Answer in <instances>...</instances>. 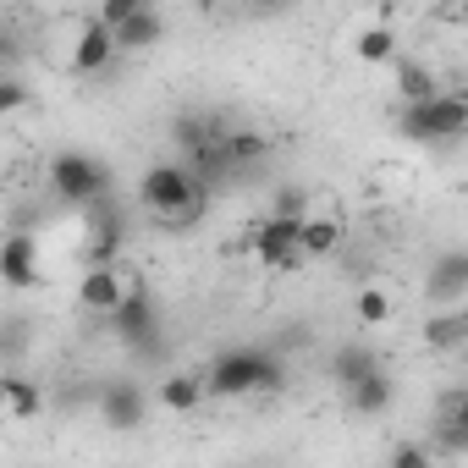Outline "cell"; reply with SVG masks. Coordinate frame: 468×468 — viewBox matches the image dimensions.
Segmentation results:
<instances>
[{"label":"cell","mask_w":468,"mask_h":468,"mask_svg":"<svg viewBox=\"0 0 468 468\" xmlns=\"http://www.w3.org/2000/svg\"><path fill=\"white\" fill-rule=\"evenodd\" d=\"M204 380V397H276L287 386V358L276 347H226L209 358V369L198 375Z\"/></svg>","instance_id":"1"},{"label":"cell","mask_w":468,"mask_h":468,"mask_svg":"<svg viewBox=\"0 0 468 468\" xmlns=\"http://www.w3.org/2000/svg\"><path fill=\"white\" fill-rule=\"evenodd\" d=\"M204 198H209V187H204L187 165H176V160H154V165L144 171V182H138V204L154 209L165 226H187V220H198Z\"/></svg>","instance_id":"2"},{"label":"cell","mask_w":468,"mask_h":468,"mask_svg":"<svg viewBox=\"0 0 468 468\" xmlns=\"http://www.w3.org/2000/svg\"><path fill=\"white\" fill-rule=\"evenodd\" d=\"M397 133H402L408 144H424V149L457 144V138L468 133V100L452 94V89H435V94H424V100H402Z\"/></svg>","instance_id":"3"},{"label":"cell","mask_w":468,"mask_h":468,"mask_svg":"<svg viewBox=\"0 0 468 468\" xmlns=\"http://www.w3.org/2000/svg\"><path fill=\"white\" fill-rule=\"evenodd\" d=\"M50 193H56L61 204H72V209H94V204H105V193H111V171H105L94 154L67 149V154L50 160Z\"/></svg>","instance_id":"4"},{"label":"cell","mask_w":468,"mask_h":468,"mask_svg":"<svg viewBox=\"0 0 468 468\" xmlns=\"http://www.w3.org/2000/svg\"><path fill=\"white\" fill-rule=\"evenodd\" d=\"M105 325H111V336H116L122 347H133V353H160V309H154V298H149L144 282H133V287L122 292V303L105 314Z\"/></svg>","instance_id":"5"},{"label":"cell","mask_w":468,"mask_h":468,"mask_svg":"<svg viewBox=\"0 0 468 468\" xmlns=\"http://www.w3.org/2000/svg\"><path fill=\"white\" fill-rule=\"evenodd\" d=\"M298 220L303 215H276V209H265L254 226H249V254L265 265V271H292V265H303V249H298Z\"/></svg>","instance_id":"6"},{"label":"cell","mask_w":468,"mask_h":468,"mask_svg":"<svg viewBox=\"0 0 468 468\" xmlns=\"http://www.w3.org/2000/svg\"><path fill=\"white\" fill-rule=\"evenodd\" d=\"M0 282H6L12 292H34V287H45V265H39L34 231H12V238H0Z\"/></svg>","instance_id":"7"},{"label":"cell","mask_w":468,"mask_h":468,"mask_svg":"<svg viewBox=\"0 0 468 468\" xmlns=\"http://www.w3.org/2000/svg\"><path fill=\"white\" fill-rule=\"evenodd\" d=\"M127 287H133V276H127L116 260H105V265H89V271H83V282H78V303H83L89 314H111V309L122 303Z\"/></svg>","instance_id":"8"},{"label":"cell","mask_w":468,"mask_h":468,"mask_svg":"<svg viewBox=\"0 0 468 468\" xmlns=\"http://www.w3.org/2000/svg\"><path fill=\"white\" fill-rule=\"evenodd\" d=\"M463 292H468V254L463 249L435 254V265L424 271V298L441 309V303H463Z\"/></svg>","instance_id":"9"},{"label":"cell","mask_w":468,"mask_h":468,"mask_svg":"<svg viewBox=\"0 0 468 468\" xmlns=\"http://www.w3.org/2000/svg\"><path fill=\"white\" fill-rule=\"evenodd\" d=\"M430 452H441V457H463V452H468V391H463V386L441 397V413H435V441H430Z\"/></svg>","instance_id":"10"},{"label":"cell","mask_w":468,"mask_h":468,"mask_svg":"<svg viewBox=\"0 0 468 468\" xmlns=\"http://www.w3.org/2000/svg\"><path fill=\"white\" fill-rule=\"evenodd\" d=\"M111 61H116V39H111V28H105L100 17H83V23H78V45H72V72L94 78V72H105Z\"/></svg>","instance_id":"11"},{"label":"cell","mask_w":468,"mask_h":468,"mask_svg":"<svg viewBox=\"0 0 468 468\" xmlns=\"http://www.w3.org/2000/svg\"><path fill=\"white\" fill-rule=\"evenodd\" d=\"M100 413H105L111 430H138L144 413H149V397H144L133 380H111V386L100 391Z\"/></svg>","instance_id":"12"},{"label":"cell","mask_w":468,"mask_h":468,"mask_svg":"<svg viewBox=\"0 0 468 468\" xmlns=\"http://www.w3.org/2000/svg\"><path fill=\"white\" fill-rule=\"evenodd\" d=\"M463 342H468V314H463V303H441V314L424 320V347H430V353H463Z\"/></svg>","instance_id":"13"},{"label":"cell","mask_w":468,"mask_h":468,"mask_svg":"<svg viewBox=\"0 0 468 468\" xmlns=\"http://www.w3.org/2000/svg\"><path fill=\"white\" fill-rule=\"evenodd\" d=\"M298 249H303V260H331L342 249V220L336 215H303L298 220Z\"/></svg>","instance_id":"14"},{"label":"cell","mask_w":468,"mask_h":468,"mask_svg":"<svg viewBox=\"0 0 468 468\" xmlns=\"http://www.w3.org/2000/svg\"><path fill=\"white\" fill-rule=\"evenodd\" d=\"M111 39H116V50H149V45H160V39H165V17H160V6L133 12L127 23L111 28Z\"/></svg>","instance_id":"15"},{"label":"cell","mask_w":468,"mask_h":468,"mask_svg":"<svg viewBox=\"0 0 468 468\" xmlns=\"http://www.w3.org/2000/svg\"><path fill=\"white\" fill-rule=\"evenodd\" d=\"M369 369H380V353L369 347V342H342L336 353H331V380L347 391L353 380H364Z\"/></svg>","instance_id":"16"},{"label":"cell","mask_w":468,"mask_h":468,"mask_svg":"<svg viewBox=\"0 0 468 468\" xmlns=\"http://www.w3.org/2000/svg\"><path fill=\"white\" fill-rule=\"evenodd\" d=\"M347 408H353V413H364V419H375V413H386V408H391V375H386V364L347 386Z\"/></svg>","instance_id":"17"},{"label":"cell","mask_w":468,"mask_h":468,"mask_svg":"<svg viewBox=\"0 0 468 468\" xmlns=\"http://www.w3.org/2000/svg\"><path fill=\"white\" fill-rule=\"evenodd\" d=\"M226 160H231V171H254V165H265L271 160V138L265 133H249V127H226Z\"/></svg>","instance_id":"18"},{"label":"cell","mask_w":468,"mask_h":468,"mask_svg":"<svg viewBox=\"0 0 468 468\" xmlns=\"http://www.w3.org/2000/svg\"><path fill=\"white\" fill-rule=\"evenodd\" d=\"M353 56H358L364 67H391V61H397V28H386V23H369V28H358V39H353Z\"/></svg>","instance_id":"19"},{"label":"cell","mask_w":468,"mask_h":468,"mask_svg":"<svg viewBox=\"0 0 468 468\" xmlns=\"http://www.w3.org/2000/svg\"><path fill=\"white\" fill-rule=\"evenodd\" d=\"M160 408H165V413H193V408H204V380L187 375V369L165 375V380H160Z\"/></svg>","instance_id":"20"},{"label":"cell","mask_w":468,"mask_h":468,"mask_svg":"<svg viewBox=\"0 0 468 468\" xmlns=\"http://www.w3.org/2000/svg\"><path fill=\"white\" fill-rule=\"evenodd\" d=\"M39 413H45V391H39V380H28V375H6V419L34 424Z\"/></svg>","instance_id":"21"},{"label":"cell","mask_w":468,"mask_h":468,"mask_svg":"<svg viewBox=\"0 0 468 468\" xmlns=\"http://www.w3.org/2000/svg\"><path fill=\"white\" fill-rule=\"evenodd\" d=\"M391 67H397V94H402V100H424V94L441 89V78H435L424 61H391Z\"/></svg>","instance_id":"22"},{"label":"cell","mask_w":468,"mask_h":468,"mask_svg":"<svg viewBox=\"0 0 468 468\" xmlns=\"http://www.w3.org/2000/svg\"><path fill=\"white\" fill-rule=\"evenodd\" d=\"M220 127H226L220 116H204V111H182L171 133H176V144H182V149H193V144H204V138H209V133H220Z\"/></svg>","instance_id":"23"},{"label":"cell","mask_w":468,"mask_h":468,"mask_svg":"<svg viewBox=\"0 0 468 468\" xmlns=\"http://www.w3.org/2000/svg\"><path fill=\"white\" fill-rule=\"evenodd\" d=\"M358 320H364V325H386V320H391V298H386L380 287H364V292H358Z\"/></svg>","instance_id":"24"},{"label":"cell","mask_w":468,"mask_h":468,"mask_svg":"<svg viewBox=\"0 0 468 468\" xmlns=\"http://www.w3.org/2000/svg\"><path fill=\"white\" fill-rule=\"evenodd\" d=\"M144 6H154V0H100V12H94V17H100L105 28H116V23H127L133 12H144Z\"/></svg>","instance_id":"25"},{"label":"cell","mask_w":468,"mask_h":468,"mask_svg":"<svg viewBox=\"0 0 468 468\" xmlns=\"http://www.w3.org/2000/svg\"><path fill=\"white\" fill-rule=\"evenodd\" d=\"M23 105H28V83L12 78V72H0V116H12V111H23Z\"/></svg>","instance_id":"26"},{"label":"cell","mask_w":468,"mask_h":468,"mask_svg":"<svg viewBox=\"0 0 468 468\" xmlns=\"http://www.w3.org/2000/svg\"><path fill=\"white\" fill-rule=\"evenodd\" d=\"M430 457H435L430 446L408 441V446H391V457H386V463H391V468H430Z\"/></svg>","instance_id":"27"},{"label":"cell","mask_w":468,"mask_h":468,"mask_svg":"<svg viewBox=\"0 0 468 468\" xmlns=\"http://www.w3.org/2000/svg\"><path fill=\"white\" fill-rule=\"evenodd\" d=\"M17 61H23V34L0 23V72H17Z\"/></svg>","instance_id":"28"},{"label":"cell","mask_w":468,"mask_h":468,"mask_svg":"<svg viewBox=\"0 0 468 468\" xmlns=\"http://www.w3.org/2000/svg\"><path fill=\"white\" fill-rule=\"evenodd\" d=\"M34 342V325H23V320H6L0 325V353H23Z\"/></svg>","instance_id":"29"},{"label":"cell","mask_w":468,"mask_h":468,"mask_svg":"<svg viewBox=\"0 0 468 468\" xmlns=\"http://www.w3.org/2000/svg\"><path fill=\"white\" fill-rule=\"evenodd\" d=\"M243 12H249L254 23H276V17L292 12V0H243Z\"/></svg>","instance_id":"30"},{"label":"cell","mask_w":468,"mask_h":468,"mask_svg":"<svg viewBox=\"0 0 468 468\" xmlns=\"http://www.w3.org/2000/svg\"><path fill=\"white\" fill-rule=\"evenodd\" d=\"M271 209H276V215H309V193H303V187H282Z\"/></svg>","instance_id":"31"},{"label":"cell","mask_w":468,"mask_h":468,"mask_svg":"<svg viewBox=\"0 0 468 468\" xmlns=\"http://www.w3.org/2000/svg\"><path fill=\"white\" fill-rule=\"evenodd\" d=\"M0 419H6V375H0Z\"/></svg>","instance_id":"32"}]
</instances>
